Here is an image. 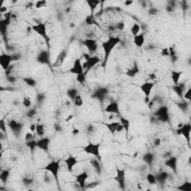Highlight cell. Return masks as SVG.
<instances>
[{
	"mask_svg": "<svg viewBox=\"0 0 191 191\" xmlns=\"http://www.w3.org/2000/svg\"><path fill=\"white\" fill-rule=\"evenodd\" d=\"M31 29H32L33 31L38 33L40 36L43 37L46 41H49V38L47 36V31L46 24L40 23L36 24V25H31Z\"/></svg>",
	"mask_w": 191,
	"mask_h": 191,
	"instance_id": "obj_7",
	"label": "cell"
},
{
	"mask_svg": "<svg viewBox=\"0 0 191 191\" xmlns=\"http://www.w3.org/2000/svg\"><path fill=\"white\" fill-rule=\"evenodd\" d=\"M23 105L25 108H31V105H32V102H31V98L29 97V96H25L23 99Z\"/></svg>",
	"mask_w": 191,
	"mask_h": 191,
	"instance_id": "obj_32",
	"label": "cell"
},
{
	"mask_svg": "<svg viewBox=\"0 0 191 191\" xmlns=\"http://www.w3.org/2000/svg\"><path fill=\"white\" fill-rule=\"evenodd\" d=\"M64 162L65 164H66V166H67L68 171L70 172V173H72V170H73V168L78 164V158L76 156L69 155L67 158L64 160Z\"/></svg>",
	"mask_w": 191,
	"mask_h": 191,
	"instance_id": "obj_11",
	"label": "cell"
},
{
	"mask_svg": "<svg viewBox=\"0 0 191 191\" xmlns=\"http://www.w3.org/2000/svg\"><path fill=\"white\" fill-rule=\"evenodd\" d=\"M50 144V139L49 137H42L41 139L37 141V147L44 151H48Z\"/></svg>",
	"mask_w": 191,
	"mask_h": 191,
	"instance_id": "obj_15",
	"label": "cell"
},
{
	"mask_svg": "<svg viewBox=\"0 0 191 191\" xmlns=\"http://www.w3.org/2000/svg\"><path fill=\"white\" fill-rule=\"evenodd\" d=\"M158 13L157 8H150L149 10V15H155Z\"/></svg>",
	"mask_w": 191,
	"mask_h": 191,
	"instance_id": "obj_46",
	"label": "cell"
},
{
	"mask_svg": "<svg viewBox=\"0 0 191 191\" xmlns=\"http://www.w3.org/2000/svg\"><path fill=\"white\" fill-rule=\"evenodd\" d=\"M114 28L117 30H119V31H123L126 28V23L124 21H119L115 25Z\"/></svg>",
	"mask_w": 191,
	"mask_h": 191,
	"instance_id": "obj_36",
	"label": "cell"
},
{
	"mask_svg": "<svg viewBox=\"0 0 191 191\" xmlns=\"http://www.w3.org/2000/svg\"><path fill=\"white\" fill-rule=\"evenodd\" d=\"M33 181H34V180H33L32 179H31V178L24 177L23 179V184L26 186L31 184L33 183Z\"/></svg>",
	"mask_w": 191,
	"mask_h": 191,
	"instance_id": "obj_42",
	"label": "cell"
},
{
	"mask_svg": "<svg viewBox=\"0 0 191 191\" xmlns=\"http://www.w3.org/2000/svg\"><path fill=\"white\" fill-rule=\"evenodd\" d=\"M155 116L157 117L158 120L161 122H167L170 119L169 117V110L167 107L161 106L155 112Z\"/></svg>",
	"mask_w": 191,
	"mask_h": 191,
	"instance_id": "obj_5",
	"label": "cell"
},
{
	"mask_svg": "<svg viewBox=\"0 0 191 191\" xmlns=\"http://www.w3.org/2000/svg\"><path fill=\"white\" fill-rule=\"evenodd\" d=\"M12 61V55L2 54L0 55V65L5 70L7 71L8 70Z\"/></svg>",
	"mask_w": 191,
	"mask_h": 191,
	"instance_id": "obj_10",
	"label": "cell"
},
{
	"mask_svg": "<svg viewBox=\"0 0 191 191\" xmlns=\"http://www.w3.org/2000/svg\"><path fill=\"white\" fill-rule=\"evenodd\" d=\"M191 131V126L190 123L188 124H184L179 127V128L177 130V134H183L186 139L188 140V143H190V134Z\"/></svg>",
	"mask_w": 191,
	"mask_h": 191,
	"instance_id": "obj_13",
	"label": "cell"
},
{
	"mask_svg": "<svg viewBox=\"0 0 191 191\" xmlns=\"http://www.w3.org/2000/svg\"><path fill=\"white\" fill-rule=\"evenodd\" d=\"M146 180L148 181L149 184L150 185H155V184H157V178L153 175V174H151V173H149L147 176H146Z\"/></svg>",
	"mask_w": 191,
	"mask_h": 191,
	"instance_id": "obj_30",
	"label": "cell"
},
{
	"mask_svg": "<svg viewBox=\"0 0 191 191\" xmlns=\"http://www.w3.org/2000/svg\"><path fill=\"white\" fill-rule=\"evenodd\" d=\"M133 3H134V1H126V2H125V5L126 6L132 5Z\"/></svg>",
	"mask_w": 191,
	"mask_h": 191,
	"instance_id": "obj_53",
	"label": "cell"
},
{
	"mask_svg": "<svg viewBox=\"0 0 191 191\" xmlns=\"http://www.w3.org/2000/svg\"><path fill=\"white\" fill-rule=\"evenodd\" d=\"M9 171L8 170H4V171L2 172L1 173V175H0V179L2 181L3 183H5L8 180V178L9 176Z\"/></svg>",
	"mask_w": 191,
	"mask_h": 191,
	"instance_id": "obj_33",
	"label": "cell"
},
{
	"mask_svg": "<svg viewBox=\"0 0 191 191\" xmlns=\"http://www.w3.org/2000/svg\"><path fill=\"white\" fill-rule=\"evenodd\" d=\"M25 140L26 142H31V141H34V135L33 132H29L25 134Z\"/></svg>",
	"mask_w": 191,
	"mask_h": 191,
	"instance_id": "obj_37",
	"label": "cell"
},
{
	"mask_svg": "<svg viewBox=\"0 0 191 191\" xmlns=\"http://www.w3.org/2000/svg\"><path fill=\"white\" fill-rule=\"evenodd\" d=\"M0 129L3 132H6V123L5 122V119H1L0 121Z\"/></svg>",
	"mask_w": 191,
	"mask_h": 191,
	"instance_id": "obj_44",
	"label": "cell"
},
{
	"mask_svg": "<svg viewBox=\"0 0 191 191\" xmlns=\"http://www.w3.org/2000/svg\"><path fill=\"white\" fill-rule=\"evenodd\" d=\"M94 129H95L94 126H88L87 131V132H88V133L91 134V133H93V132H94Z\"/></svg>",
	"mask_w": 191,
	"mask_h": 191,
	"instance_id": "obj_50",
	"label": "cell"
},
{
	"mask_svg": "<svg viewBox=\"0 0 191 191\" xmlns=\"http://www.w3.org/2000/svg\"><path fill=\"white\" fill-rule=\"evenodd\" d=\"M46 127L43 124H38L36 125V128H35V132L37 133L38 136L40 137H43L45 134Z\"/></svg>",
	"mask_w": 191,
	"mask_h": 191,
	"instance_id": "obj_27",
	"label": "cell"
},
{
	"mask_svg": "<svg viewBox=\"0 0 191 191\" xmlns=\"http://www.w3.org/2000/svg\"><path fill=\"white\" fill-rule=\"evenodd\" d=\"M76 80L78 83L80 84H85L86 82V75L84 73V74L81 75H78L77 78H76Z\"/></svg>",
	"mask_w": 191,
	"mask_h": 191,
	"instance_id": "obj_39",
	"label": "cell"
},
{
	"mask_svg": "<svg viewBox=\"0 0 191 191\" xmlns=\"http://www.w3.org/2000/svg\"><path fill=\"white\" fill-rule=\"evenodd\" d=\"M20 58H21V55H20V54H13L12 55L13 61H18L19 59H20Z\"/></svg>",
	"mask_w": 191,
	"mask_h": 191,
	"instance_id": "obj_47",
	"label": "cell"
},
{
	"mask_svg": "<svg viewBox=\"0 0 191 191\" xmlns=\"http://www.w3.org/2000/svg\"><path fill=\"white\" fill-rule=\"evenodd\" d=\"M181 74V72H177V71H172L171 72L172 80H173V83L175 84V85H179V79H180Z\"/></svg>",
	"mask_w": 191,
	"mask_h": 191,
	"instance_id": "obj_23",
	"label": "cell"
},
{
	"mask_svg": "<svg viewBox=\"0 0 191 191\" xmlns=\"http://www.w3.org/2000/svg\"><path fill=\"white\" fill-rule=\"evenodd\" d=\"M8 79L11 82H14L15 81V78L14 77H9V76H8Z\"/></svg>",
	"mask_w": 191,
	"mask_h": 191,
	"instance_id": "obj_55",
	"label": "cell"
},
{
	"mask_svg": "<svg viewBox=\"0 0 191 191\" xmlns=\"http://www.w3.org/2000/svg\"><path fill=\"white\" fill-rule=\"evenodd\" d=\"M84 58L86 60V64H87V72H85V74L90 70L96 64H97L98 63L101 61V58L98 55H94V56H90V54L88 53H85L84 54Z\"/></svg>",
	"mask_w": 191,
	"mask_h": 191,
	"instance_id": "obj_4",
	"label": "cell"
},
{
	"mask_svg": "<svg viewBox=\"0 0 191 191\" xmlns=\"http://www.w3.org/2000/svg\"><path fill=\"white\" fill-rule=\"evenodd\" d=\"M60 163H61V160H51L50 162L48 163V164L43 168V170H46L47 172H49V173L53 175L54 179H55V181L58 182V174H59L60 169H61Z\"/></svg>",
	"mask_w": 191,
	"mask_h": 191,
	"instance_id": "obj_2",
	"label": "cell"
},
{
	"mask_svg": "<svg viewBox=\"0 0 191 191\" xmlns=\"http://www.w3.org/2000/svg\"><path fill=\"white\" fill-rule=\"evenodd\" d=\"M140 31H141V25L137 23H134L132 25V28H131V33H132L133 36H136V35L139 34Z\"/></svg>",
	"mask_w": 191,
	"mask_h": 191,
	"instance_id": "obj_31",
	"label": "cell"
},
{
	"mask_svg": "<svg viewBox=\"0 0 191 191\" xmlns=\"http://www.w3.org/2000/svg\"><path fill=\"white\" fill-rule=\"evenodd\" d=\"M23 80L25 83L27 84L28 85H29V86L34 87L36 85V81H35L34 79H33L32 78H25Z\"/></svg>",
	"mask_w": 191,
	"mask_h": 191,
	"instance_id": "obj_38",
	"label": "cell"
},
{
	"mask_svg": "<svg viewBox=\"0 0 191 191\" xmlns=\"http://www.w3.org/2000/svg\"><path fill=\"white\" fill-rule=\"evenodd\" d=\"M176 164H177V159L176 158L173 157L171 158L168 159L165 162V165L167 166H169L170 168L173 169L175 171V169H176Z\"/></svg>",
	"mask_w": 191,
	"mask_h": 191,
	"instance_id": "obj_25",
	"label": "cell"
},
{
	"mask_svg": "<svg viewBox=\"0 0 191 191\" xmlns=\"http://www.w3.org/2000/svg\"><path fill=\"white\" fill-rule=\"evenodd\" d=\"M105 111L110 113V114H116L119 115L120 111H119V104L117 102H112L109 103L105 108Z\"/></svg>",
	"mask_w": 191,
	"mask_h": 191,
	"instance_id": "obj_16",
	"label": "cell"
},
{
	"mask_svg": "<svg viewBox=\"0 0 191 191\" xmlns=\"http://www.w3.org/2000/svg\"><path fill=\"white\" fill-rule=\"evenodd\" d=\"M66 56H67V54H66V51H63L62 53H61V54L58 56V58H57V60H56L55 63V67L61 66V65L63 63V62L64 61V59H65V58H66Z\"/></svg>",
	"mask_w": 191,
	"mask_h": 191,
	"instance_id": "obj_26",
	"label": "cell"
},
{
	"mask_svg": "<svg viewBox=\"0 0 191 191\" xmlns=\"http://www.w3.org/2000/svg\"><path fill=\"white\" fill-rule=\"evenodd\" d=\"M90 163H91V165L93 166V167H94L96 172L97 173H100L102 172V167L101 165H100V163H99V160L96 159V158L95 159H92L90 160Z\"/></svg>",
	"mask_w": 191,
	"mask_h": 191,
	"instance_id": "obj_28",
	"label": "cell"
},
{
	"mask_svg": "<svg viewBox=\"0 0 191 191\" xmlns=\"http://www.w3.org/2000/svg\"><path fill=\"white\" fill-rule=\"evenodd\" d=\"M149 78L151 80H155L156 79V78H157V76H156V74L154 73V72H151V73H150V74L149 75Z\"/></svg>",
	"mask_w": 191,
	"mask_h": 191,
	"instance_id": "obj_51",
	"label": "cell"
},
{
	"mask_svg": "<svg viewBox=\"0 0 191 191\" xmlns=\"http://www.w3.org/2000/svg\"><path fill=\"white\" fill-rule=\"evenodd\" d=\"M85 22H86V23L88 24V25H93V24L96 23L94 18L93 17V15H89V16H87L86 19H85Z\"/></svg>",
	"mask_w": 191,
	"mask_h": 191,
	"instance_id": "obj_41",
	"label": "cell"
},
{
	"mask_svg": "<svg viewBox=\"0 0 191 191\" xmlns=\"http://www.w3.org/2000/svg\"><path fill=\"white\" fill-rule=\"evenodd\" d=\"M120 123L121 125L123 126V129L126 130V135L128 134V132H129V128L130 126H131V122H130L129 119H127L126 118H123V117H120Z\"/></svg>",
	"mask_w": 191,
	"mask_h": 191,
	"instance_id": "obj_21",
	"label": "cell"
},
{
	"mask_svg": "<svg viewBox=\"0 0 191 191\" xmlns=\"http://www.w3.org/2000/svg\"><path fill=\"white\" fill-rule=\"evenodd\" d=\"M84 70H85V68H84L83 64L81 63V60L77 58V59L75 60L72 67L70 70V72L71 73H73V74H76V76H78V75L84 74Z\"/></svg>",
	"mask_w": 191,
	"mask_h": 191,
	"instance_id": "obj_9",
	"label": "cell"
},
{
	"mask_svg": "<svg viewBox=\"0 0 191 191\" xmlns=\"http://www.w3.org/2000/svg\"><path fill=\"white\" fill-rule=\"evenodd\" d=\"M88 49L89 52L90 53H94L96 52L98 49V44L97 41L96 40H93V39H87L82 43Z\"/></svg>",
	"mask_w": 191,
	"mask_h": 191,
	"instance_id": "obj_14",
	"label": "cell"
},
{
	"mask_svg": "<svg viewBox=\"0 0 191 191\" xmlns=\"http://www.w3.org/2000/svg\"><path fill=\"white\" fill-rule=\"evenodd\" d=\"M36 113L37 111L35 108H31V109L27 112V117H29V118H32V117H34V116L36 115Z\"/></svg>",
	"mask_w": 191,
	"mask_h": 191,
	"instance_id": "obj_43",
	"label": "cell"
},
{
	"mask_svg": "<svg viewBox=\"0 0 191 191\" xmlns=\"http://www.w3.org/2000/svg\"><path fill=\"white\" fill-rule=\"evenodd\" d=\"M154 87H155V83H153V82H149V81L142 84L140 86V88H141V90H142L145 95V102L146 104H148L149 102L150 94H151V90H152Z\"/></svg>",
	"mask_w": 191,
	"mask_h": 191,
	"instance_id": "obj_6",
	"label": "cell"
},
{
	"mask_svg": "<svg viewBox=\"0 0 191 191\" xmlns=\"http://www.w3.org/2000/svg\"><path fill=\"white\" fill-rule=\"evenodd\" d=\"M160 143H161V140H160V138L155 139V141H154V144H155V146H158Z\"/></svg>",
	"mask_w": 191,
	"mask_h": 191,
	"instance_id": "obj_48",
	"label": "cell"
},
{
	"mask_svg": "<svg viewBox=\"0 0 191 191\" xmlns=\"http://www.w3.org/2000/svg\"><path fill=\"white\" fill-rule=\"evenodd\" d=\"M107 93V90L106 89H100V90H99L97 91V92L96 93L95 95H93L94 96L93 97H96V98H102L103 97V96H105V94Z\"/></svg>",
	"mask_w": 191,
	"mask_h": 191,
	"instance_id": "obj_35",
	"label": "cell"
},
{
	"mask_svg": "<svg viewBox=\"0 0 191 191\" xmlns=\"http://www.w3.org/2000/svg\"><path fill=\"white\" fill-rule=\"evenodd\" d=\"M106 127L112 134H115L116 133H118V132H121L122 130H123V127L121 125L120 122H114L111 123H108L106 124Z\"/></svg>",
	"mask_w": 191,
	"mask_h": 191,
	"instance_id": "obj_12",
	"label": "cell"
},
{
	"mask_svg": "<svg viewBox=\"0 0 191 191\" xmlns=\"http://www.w3.org/2000/svg\"><path fill=\"white\" fill-rule=\"evenodd\" d=\"M88 178L89 174L87 173V172L83 171L76 175V179H75V181L78 184V186L81 188V190H84L85 186H86V181L88 179Z\"/></svg>",
	"mask_w": 191,
	"mask_h": 191,
	"instance_id": "obj_8",
	"label": "cell"
},
{
	"mask_svg": "<svg viewBox=\"0 0 191 191\" xmlns=\"http://www.w3.org/2000/svg\"><path fill=\"white\" fill-rule=\"evenodd\" d=\"M190 89H188V92L185 93V95H184V96H185V98H187L188 99H190Z\"/></svg>",
	"mask_w": 191,
	"mask_h": 191,
	"instance_id": "obj_52",
	"label": "cell"
},
{
	"mask_svg": "<svg viewBox=\"0 0 191 191\" xmlns=\"http://www.w3.org/2000/svg\"><path fill=\"white\" fill-rule=\"evenodd\" d=\"M145 38L143 33H141L140 34H137L136 36H134V43L135 44L136 46L141 48L143 45L144 44Z\"/></svg>",
	"mask_w": 191,
	"mask_h": 191,
	"instance_id": "obj_18",
	"label": "cell"
},
{
	"mask_svg": "<svg viewBox=\"0 0 191 191\" xmlns=\"http://www.w3.org/2000/svg\"><path fill=\"white\" fill-rule=\"evenodd\" d=\"M67 95H68L69 97L70 98L72 101H73V99H74L75 97H76V96L78 95V90H76V89H74V88L70 89V90L67 91Z\"/></svg>",
	"mask_w": 191,
	"mask_h": 191,
	"instance_id": "obj_34",
	"label": "cell"
},
{
	"mask_svg": "<svg viewBox=\"0 0 191 191\" xmlns=\"http://www.w3.org/2000/svg\"><path fill=\"white\" fill-rule=\"evenodd\" d=\"M55 129L57 132H61V131H62L61 125L58 124V123H55Z\"/></svg>",
	"mask_w": 191,
	"mask_h": 191,
	"instance_id": "obj_49",
	"label": "cell"
},
{
	"mask_svg": "<svg viewBox=\"0 0 191 191\" xmlns=\"http://www.w3.org/2000/svg\"><path fill=\"white\" fill-rule=\"evenodd\" d=\"M139 72V69L137 65H134L133 67H130L127 70L126 75L128 77H134Z\"/></svg>",
	"mask_w": 191,
	"mask_h": 191,
	"instance_id": "obj_24",
	"label": "cell"
},
{
	"mask_svg": "<svg viewBox=\"0 0 191 191\" xmlns=\"http://www.w3.org/2000/svg\"><path fill=\"white\" fill-rule=\"evenodd\" d=\"M10 126H11V128H13V129H17V128H19V126H20V125H19V123H17L16 122V121L14 120H12L11 121V123H10Z\"/></svg>",
	"mask_w": 191,
	"mask_h": 191,
	"instance_id": "obj_45",
	"label": "cell"
},
{
	"mask_svg": "<svg viewBox=\"0 0 191 191\" xmlns=\"http://www.w3.org/2000/svg\"><path fill=\"white\" fill-rule=\"evenodd\" d=\"M87 3L88 4L89 7H90V10H91V15H93L96 7L101 3V2L99 1V0H90V1L88 0V1H87Z\"/></svg>",
	"mask_w": 191,
	"mask_h": 191,
	"instance_id": "obj_22",
	"label": "cell"
},
{
	"mask_svg": "<svg viewBox=\"0 0 191 191\" xmlns=\"http://www.w3.org/2000/svg\"><path fill=\"white\" fill-rule=\"evenodd\" d=\"M73 102H74V105L76 107L79 108V107H81L84 105V99L80 94H78L75 97V99H73Z\"/></svg>",
	"mask_w": 191,
	"mask_h": 191,
	"instance_id": "obj_29",
	"label": "cell"
},
{
	"mask_svg": "<svg viewBox=\"0 0 191 191\" xmlns=\"http://www.w3.org/2000/svg\"><path fill=\"white\" fill-rule=\"evenodd\" d=\"M121 41H122V40L119 38V37L109 36L108 40L102 42V47L104 53H105L104 60L102 62V67L104 69H105V67H106V63H108V58H109V56H110L111 52L117 46V44L120 43Z\"/></svg>",
	"mask_w": 191,
	"mask_h": 191,
	"instance_id": "obj_1",
	"label": "cell"
},
{
	"mask_svg": "<svg viewBox=\"0 0 191 191\" xmlns=\"http://www.w3.org/2000/svg\"><path fill=\"white\" fill-rule=\"evenodd\" d=\"M38 61L42 63H49V53L46 51H43L40 53L38 57Z\"/></svg>",
	"mask_w": 191,
	"mask_h": 191,
	"instance_id": "obj_19",
	"label": "cell"
},
{
	"mask_svg": "<svg viewBox=\"0 0 191 191\" xmlns=\"http://www.w3.org/2000/svg\"><path fill=\"white\" fill-rule=\"evenodd\" d=\"M78 133H79V130L77 129V128H74V129H73V132H72L73 134H77Z\"/></svg>",
	"mask_w": 191,
	"mask_h": 191,
	"instance_id": "obj_54",
	"label": "cell"
},
{
	"mask_svg": "<svg viewBox=\"0 0 191 191\" xmlns=\"http://www.w3.org/2000/svg\"><path fill=\"white\" fill-rule=\"evenodd\" d=\"M100 147H101L100 143H95L90 142L84 147V151L86 153L89 154V155H93L94 157L96 158L98 160H100L101 159Z\"/></svg>",
	"mask_w": 191,
	"mask_h": 191,
	"instance_id": "obj_3",
	"label": "cell"
},
{
	"mask_svg": "<svg viewBox=\"0 0 191 191\" xmlns=\"http://www.w3.org/2000/svg\"><path fill=\"white\" fill-rule=\"evenodd\" d=\"M117 176L115 179L117 181H118L119 184L123 189H124V186L126 184V173L124 170H119L117 168Z\"/></svg>",
	"mask_w": 191,
	"mask_h": 191,
	"instance_id": "obj_17",
	"label": "cell"
},
{
	"mask_svg": "<svg viewBox=\"0 0 191 191\" xmlns=\"http://www.w3.org/2000/svg\"><path fill=\"white\" fill-rule=\"evenodd\" d=\"M161 55L163 56H170V57H173L175 55V51L174 47H166V48H164L161 49Z\"/></svg>",
	"mask_w": 191,
	"mask_h": 191,
	"instance_id": "obj_20",
	"label": "cell"
},
{
	"mask_svg": "<svg viewBox=\"0 0 191 191\" xmlns=\"http://www.w3.org/2000/svg\"><path fill=\"white\" fill-rule=\"evenodd\" d=\"M47 5L46 1H44V0H40V1H38L35 3V7L36 8H41L46 7Z\"/></svg>",
	"mask_w": 191,
	"mask_h": 191,
	"instance_id": "obj_40",
	"label": "cell"
}]
</instances>
